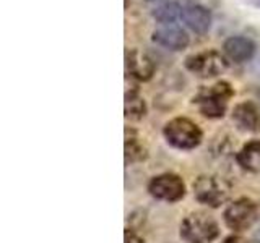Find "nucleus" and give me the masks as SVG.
Instances as JSON below:
<instances>
[{
	"label": "nucleus",
	"instance_id": "f257e3e1",
	"mask_svg": "<svg viewBox=\"0 0 260 243\" xmlns=\"http://www.w3.org/2000/svg\"><path fill=\"white\" fill-rule=\"evenodd\" d=\"M234 96L233 86L228 81H218L213 86L202 88L195 94L193 104L199 107V112L203 117L216 120L223 118L228 110V102Z\"/></svg>",
	"mask_w": 260,
	"mask_h": 243
},
{
	"label": "nucleus",
	"instance_id": "f03ea898",
	"mask_svg": "<svg viewBox=\"0 0 260 243\" xmlns=\"http://www.w3.org/2000/svg\"><path fill=\"white\" fill-rule=\"evenodd\" d=\"M162 135L173 148L181 151L195 149L203 140L202 128L187 117H174L166 122Z\"/></svg>",
	"mask_w": 260,
	"mask_h": 243
},
{
	"label": "nucleus",
	"instance_id": "7ed1b4c3",
	"mask_svg": "<svg viewBox=\"0 0 260 243\" xmlns=\"http://www.w3.org/2000/svg\"><path fill=\"white\" fill-rule=\"evenodd\" d=\"M184 67L187 71L193 73L195 76L210 79L223 75L230 67V60L226 59L223 52L216 51V49H208V51L187 55L184 60Z\"/></svg>",
	"mask_w": 260,
	"mask_h": 243
},
{
	"label": "nucleus",
	"instance_id": "20e7f679",
	"mask_svg": "<svg viewBox=\"0 0 260 243\" xmlns=\"http://www.w3.org/2000/svg\"><path fill=\"white\" fill-rule=\"evenodd\" d=\"M219 235L218 222L203 211L187 216L181 224V237L187 243H211Z\"/></svg>",
	"mask_w": 260,
	"mask_h": 243
},
{
	"label": "nucleus",
	"instance_id": "39448f33",
	"mask_svg": "<svg viewBox=\"0 0 260 243\" xmlns=\"http://www.w3.org/2000/svg\"><path fill=\"white\" fill-rule=\"evenodd\" d=\"M193 196L210 208H219L230 199L231 185L219 175H200L193 182Z\"/></svg>",
	"mask_w": 260,
	"mask_h": 243
},
{
	"label": "nucleus",
	"instance_id": "423d86ee",
	"mask_svg": "<svg viewBox=\"0 0 260 243\" xmlns=\"http://www.w3.org/2000/svg\"><path fill=\"white\" fill-rule=\"evenodd\" d=\"M223 217L231 230L244 232L258 221V206L249 198H239L226 208Z\"/></svg>",
	"mask_w": 260,
	"mask_h": 243
},
{
	"label": "nucleus",
	"instance_id": "0eeeda50",
	"mask_svg": "<svg viewBox=\"0 0 260 243\" xmlns=\"http://www.w3.org/2000/svg\"><path fill=\"white\" fill-rule=\"evenodd\" d=\"M151 43L169 52H182L190 46L189 31L177 23L159 24L151 31Z\"/></svg>",
	"mask_w": 260,
	"mask_h": 243
},
{
	"label": "nucleus",
	"instance_id": "6e6552de",
	"mask_svg": "<svg viewBox=\"0 0 260 243\" xmlns=\"http://www.w3.org/2000/svg\"><path fill=\"white\" fill-rule=\"evenodd\" d=\"M148 191L153 198L176 202L184 198L185 194V185L182 178L176 174H161L151 178L148 185Z\"/></svg>",
	"mask_w": 260,
	"mask_h": 243
},
{
	"label": "nucleus",
	"instance_id": "1a4fd4ad",
	"mask_svg": "<svg viewBox=\"0 0 260 243\" xmlns=\"http://www.w3.org/2000/svg\"><path fill=\"white\" fill-rule=\"evenodd\" d=\"M181 20L184 26L193 32L195 36H205L210 32L211 24H213V15L208 7L202 4H190L184 5Z\"/></svg>",
	"mask_w": 260,
	"mask_h": 243
},
{
	"label": "nucleus",
	"instance_id": "9d476101",
	"mask_svg": "<svg viewBox=\"0 0 260 243\" xmlns=\"http://www.w3.org/2000/svg\"><path fill=\"white\" fill-rule=\"evenodd\" d=\"M125 71L130 78L145 83V81H150L153 78L154 71H156V65L146 52L132 47L127 49L125 52Z\"/></svg>",
	"mask_w": 260,
	"mask_h": 243
},
{
	"label": "nucleus",
	"instance_id": "9b49d317",
	"mask_svg": "<svg viewBox=\"0 0 260 243\" xmlns=\"http://www.w3.org/2000/svg\"><path fill=\"white\" fill-rule=\"evenodd\" d=\"M223 54L226 55V59L234 63H247L255 57L257 52V44L247 36L242 34H234L230 36L223 40Z\"/></svg>",
	"mask_w": 260,
	"mask_h": 243
},
{
	"label": "nucleus",
	"instance_id": "f8f14e48",
	"mask_svg": "<svg viewBox=\"0 0 260 243\" xmlns=\"http://www.w3.org/2000/svg\"><path fill=\"white\" fill-rule=\"evenodd\" d=\"M234 125L242 132L260 133V105L254 101H242L231 112Z\"/></svg>",
	"mask_w": 260,
	"mask_h": 243
},
{
	"label": "nucleus",
	"instance_id": "ddd939ff",
	"mask_svg": "<svg viewBox=\"0 0 260 243\" xmlns=\"http://www.w3.org/2000/svg\"><path fill=\"white\" fill-rule=\"evenodd\" d=\"M238 164L252 174H260V140H252L241 148L236 156Z\"/></svg>",
	"mask_w": 260,
	"mask_h": 243
},
{
	"label": "nucleus",
	"instance_id": "4468645a",
	"mask_svg": "<svg viewBox=\"0 0 260 243\" xmlns=\"http://www.w3.org/2000/svg\"><path fill=\"white\" fill-rule=\"evenodd\" d=\"M182 8H184V5H181V2L166 0V2H161L154 8H151L150 15L158 24H173L177 20H181Z\"/></svg>",
	"mask_w": 260,
	"mask_h": 243
},
{
	"label": "nucleus",
	"instance_id": "2eb2a0df",
	"mask_svg": "<svg viewBox=\"0 0 260 243\" xmlns=\"http://www.w3.org/2000/svg\"><path fill=\"white\" fill-rule=\"evenodd\" d=\"M146 102L142 97L138 89H130L125 93V101H124V112L125 117L130 120H142L146 115Z\"/></svg>",
	"mask_w": 260,
	"mask_h": 243
},
{
	"label": "nucleus",
	"instance_id": "dca6fc26",
	"mask_svg": "<svg viewBox=\"0 0 260 243\" xmlns=\"http://www.w3.org/2000/svg\"><path fill=\"white\" fill-rule=\"evenodd\" d=\"M127 132L128 133H125V164H135V162L145 160L146 156H148L146 148L140 143L134 132H130L128 128Z\"/></svg>",
	"mask_w": 260,
	"mask_h": 243
},
{
	"label": "nucleus",
	"instance_id": "f3484780",
	"mask_svg": "<svg viewBox=\"0 0 260 243\" xmlns=\"http://www.w3.org/2000/svg\"><path fill=\"white\" fill-rule=\"evenodd\" d=\"M124 243H145L143 238L132 229H125L124 232Z\"/></svg>",
	"mask_w": 260,
	"mask_h": 243
},
{
	"label": "nucleus",
	"instance_id": "a211bd4d",
	"mask_svg": "<svg viewBox=\"0 0 260 243\" xmlns=\"http://www.w3.org/2000/svg\"><path fill=\"white\" fill-rule=\"evenodd\" d=\"M223 243H247L242 237H238V235H231V237H228L223 240Z\"/></svg>",
	"mask_w": 260,
	"mask_h": 243
},
{
	"label": "nucleus",
	"instance_id": "6ab92c4d",
	"mask_svg": "<svg viewBox=\"0 0 260 243\" xmlns=\"http://www.w3.org/2000/svg\"><path fill=\"white\" fill-rule=\"evenodd\" d=\"M254 71H255V75L260 76V57L254 62Z\"/></svg>",
	"mask_w": 260,
	"mask_h": 243
},
{
	"label": "nucleus",
	"instance_id": "aec40b11",
	"mask_svg": "<svg viewBox=\"0 0 260 243\" xmlns=\"http://www.w3.org/2000/svg\"><path fill=\"white\" fill-rule=\"evenodd\" d=\"M190 4H199L197 0H184V5H190Z\"/></svg>",
	"mask_w": 260,
	"mask_h": 243
},
{
	"label": "nucleus",
	"instance_id": "412c9836",
	"mask_svg": "<svg viewBox=\"0 0 260 243\" xmlns=\"http://www.w3.org/2000/svg\"><path fill=\"white\" fill-rule=\"evenodd\" d=\"M145 2H151V4H161V2H166V0H145Z\"/></svg>",
	"mask_w": 260,
	"mask_h": 243
},
{
	"label": "nucleus",
	"instance_id": "4be33fe9",
	"mask_svg": "<svg viewBox=\"0 0 260 243\" xmlns=\"http://www.w3.org/2000/svg\"><path fill=\"white\" fill-rule=\"evenodd\" d=\"M257 99L260 101V89H258V91H257Z\"/></svg>",
	"mask_w": 260,
	"mask_h": 243
},
{
	"label": "nucleus",
	"instance_id": "5701e85b",
	"mask_svg": "<svg viewBox=\"0 0 260 243\" xmlns=\"http://www.w3.org/2000/svg\"><path fill=\"white\" fill-rule=\"evenodd\" d=\"M257 240H258V243H260V232L257 233Z\"/></svg>",
	"mask_w": 260,
	"mask_h": 243
}]
</instances>
